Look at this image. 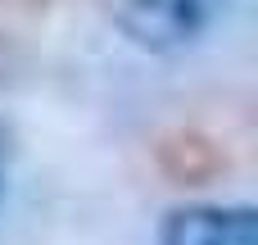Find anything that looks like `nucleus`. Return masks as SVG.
Listing matches in <instances>:
<instances>
[{
  "mask_svg": "<svg viewBox=\"0 0 258 245\" xmlns=\"http://www.w3.org/2000/svg\"><path fill=\"white\" fill-rule=\"evenodd\" d=\"M159 245H258V214L249 205H186L163 218Z\"/></svg>",
  "mask_w": 258,
  "mask_h": 245,
  "instance_id": "f03ea898",
  "label": "nucleus"
},
{
  "mask_svg": "<svg viewBox=\"0 0 258 245\" xmlns=\"http://www.w3.org/2000/svg\"><path fill=\"white\" fill-rule=\"evenodd\" d=\"M222 0H127L122 32L150 50H177L195 41L213 18Z\"/></svg>",
  "mask_w": 258,
  "mask_h": 245,
  "instance_id": "f257e3e1",
  "label": "nucleus"
}]
</instances>
